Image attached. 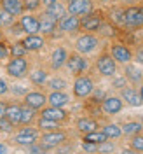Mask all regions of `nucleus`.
<instances>
[{"label": "nucleus", "mask_w": 143, "mask_h": 154, "mask_svg": "<svg viewBox=\"0 0 143 154\" xmlns=\"http://www.w3.org/2000/svg\"><path fill=\"white\" fill-rule=\"evenodd\" d=\"M72 91H73V96L79 98V100L89 98L93 95V91H94V81L89 75H86V74L75 75L73 84H72Z\"/></svg>", "instance_id": "1"}, {"label": "nucleus", "mask_w": 143, "mask_h": 154, "mask_svg": "<svg viewBox=\"0 0 143 154\" xmlns=\"http://www.w3.org/2000/svg\"><path fill=\"white\" fill-rule=\"evenodd\" d=\"M96 72L101 77H114L117 74V61L110 54V51H103L94 61Z\"/></svg>", "instance_id": "2"}, {"label": "nucleus", "mask_w": 143, "mask_h": 154, "mask_svg": "<svg viewBox=\"0 0 143 154\" xmlns=\"http://www.w3.org/2000/svg\"><path fill=\"white\" fill-rule=\"evenodd\" d=\"M67 140H68V133H67V131H63L61 128H58V130H49V131H44V133L38 137V142L44 145V147H47V149H54V147H59V145L65 144Z\"/></svg>", "instance_id": "3"}, {"label": "nucleus", "mask_w": 143, "mask_h": 154, "mask_svg": "<svg viewBox=\"0 0 143 154\" xmlns=\"http://www.w3.org/2000/svg\"><path fill=\"white\" fill-rule=\"evenodd\" d=\"M38 137H40L38 128H31V126L25 125V128H19L14 133V144L23 145V147H30L31 144L38 142Z\"/></svg>", "instance_id": "4"}, {"label": "nucleus", "mask_w": 143, "mask_h": 154, "mask_svg": "<svg viewBox=\"0 0 143 154\" xmlns=\"http://www.w3.org/2000/svg\"><path fill=\"white\" fill-rule=\"evenodd\" d=\"M98 46H100V38L93 32H84L82 35L75 38V51L82 53V54H89V53L96 51Z\"/></svg>", "instance_id": "5"}, {"label": "nucleus", "mask_w": 143, "mask_h": 154, "mask_svg": "<svg viewBox=\"0 0 143 154\" xmlns=\"http://www.w3.org/2000/svg\"><path fill=\"white\" fill-rule=\"evenodd\" d=\"M5 72L14 79H21L28 74V60L25 56H10L5 65Z\"/></svg>", "instance_id": "6"}, {"label": "nucleus", "mask_w": 143, "mask_h": 154, "mask_svg": "<svg viewBox=\"0 0 143 154\" xmlns=\"http://www.w3.org/2000/svg\"><path fill=\"white\" fill-rule=\"evenodd\" d=\"M65 67L68 68V72L72 74V75H80V74H84L87 68H89V63H87V60L84 58L82 53H70L67 58V63H65Z\"/></svg>", "instance_id": "7"}, {"label": "nucleus", "mask_w": 143, "mask_h": 154, "mask_svg": "<svg viewBox=\"0 0 143 154\" xmlns=\"http://www.w3.org/2000/svg\"><path fill=\"white\" fill-rule=\"evenodd\" d=\"M124 26L143 28V5H129L124 9Z\"/></svg>", "instance_id": "8"}, {"label": "nucleus", "mask_w": 143, "mask_h": 154, "mask_svg": "<svg viewBox=\"0 0 143 154\" xmlns=\"http://www.w3.org/2000/svg\"><path fill=\"white\" fill-rule=\"evenodd\" d=\"M110 54L114 56V60L117 63H121V65H127V63H131L133 61V49L124 46V44H121V42H114V44H110Z\"/></svg>", "instance_id": "9"}, {"label": "nucleus", "mask_w": 143, "mask_h": 154, "mask_svg": "<svg viewBox=\"0 0 143 154\" xmlns=\"http://www.w3.org/2000/svg\"><path fill=\"white\" fill-rule=\"evenodd\" d=\"M103 14L101 12H96V11H91L84 16H80V30L84 32H98V28L101 26L103 23Z\"/></svg>", "instance_id": "10"}, {"label": "nucleus", "mask_w": 143, "mask_h": 154, "mask_svg": "<svg viewBox=\"0 0 143 154\" xmlns=\"http://www.w3.org/2000/svg\"><path fill=\"white\" fill-rule=\"evenodd\" d=\"M122 109H124V100L117 95H108L101 100V110H103L106 116L119 114Z\"/></svg>", "instance_id": "11"}, {"label": "nucleus", "mask_w": 143, "mask_h": 154, "mask_svg": "<svg viewBox=\"0 0 143 154\" xmlns=\"http://www.w3.org/2000/svg\"><path fill=\"white\" fill-rule=\"evenodd\" d=\"M93 11V0H70L67 2V12L73 16H84Z\"/></svg>", "instance_id": "12"}, {"label": "nucleus", "mask_w": 143, "mask_h": 154, "mask_svg": "<svg viewBox=\"0 0 143 154\" xmlns=\"http://www.w3.org/2000/svg\"><path fill=\"white\" fill-rule=\"evenodd\" d=\"M19 25L25 33H38L40 32V19L33 16V12H25L19 18Z\"/></svg>", "instance_id": "13"}, {"label": "nucleus", "mask_w": 143, "mask_h": 154, "mask_svg": "<svg viewBox=\"0 0 143 154\" xmlns=\"http://www.w3.org/2000/svg\"><path fill=\"white\" fill-rule=\"evenodd\" d=\"M23 100H25V105L31 107L35 110H40L42 107H46V103H47V95L42 93V91H28L26 95L23 96Z\"/></svg>", "instance_id": "14"}, {"label": "nucleus", "mask_w": 143, "mask_h": 154, "mask_svg": "<svg viewBox=\"0 0 143 154\" xmlns=\"http://www.w3.org/2000/svg\"><path fill=\"white\" fill-rule=\"evenodd\" d=\"M68 54H70V53L67 51L65 46H58V48H54L52 53H51V58H49V65H51V68H52V70H59L61 67H65Z\"/></svg>", "instance_id": "15"}, {"label": "nucleus", "mask_w": 143, "mask_h": 154, "mask_svg": "<svg viewBox=\"0 0 143 154\" xmlns=\"http://www.w3.org/2000/svg\"><path fill=\"white\" fill-rule=\"evenodd\" d=\"M40 116L42 117H49L52 121H58V123H65L68 119V112L63 109V107H54V105H47L40 109Z\"/></svg>", "instance_id": "16"}, {"label": "nucleus", "mask_w": 143, "mask_h": 154, "mask_svg": "<svg viewBox=\"0 0 143 154\" xmlns=\"http://www.w3.org/2000/svg\"><path fill=\"white\" fill-rule=\"evenodd\" d=\"M58 25H59V30L65 33H77L80 30V18L73 14H67L58 21Z\"/></svg>", "instance_id": "17"}, {"label": "nucleus", "mask_w": 143, "mask_h": 154, "mask_svg": "<svg viewBox=\"0 0 143 154\" xmlns=\"http://www.w3.org/2000/svg\"><path fill=\"white\" fill-rule=\"evenodd\" d=\"M121 98L131 107H142L143 105V100H142L140 91L134 89L133 86H124L122 88V89H121Z\"/></svg>", "instance_id": "18"}, {"label": "nucleus", "mask_w": 143, "mask_h": 154, "mask_svg": "<svg viewBox=\"0 0 143 154\" xmlns=\"http://www.w3.org/2000/svg\"><path fill=\"white\" fill-rule=\"evenodd\" d=\"M124 75L129 82L133 84H140L143 81V68L140 63H127L124 65Z\"/></svg>", "instance_id": "19"}, {"label": "nucleus", "mask_w": 143, "mask_h": 154, "mask_svg": "<svg viewBox=\"0 0 143 154\" xmlns=\"http://www.w3.org/2000/svg\"><path fill=\"white\" fill-rule=\"evenodd\" d=\"M23 42V46L28 49V53L31 51H40V49L46 46V38L42 37V35H38V33H26V37L21 40Z\"/></svg>", "instance_id": "20"}, {"label": "nucleus", "mask_w": 143, "mask_h": 154, "mask_svg": "<svg viewBox=\"0 0 143 154\" xmlns=\"http://www.w3.org/2000/svg\"><path fill=\"white\" fill-rule=\"evenodd\" d=\"M75 128L82 135H86V133H89V131H94V130H98V128H100V125H98V121H96L94 117L82 116V117H79V119L75 121Z\"/></svg>", "instance_id": "21"}, {"label": "nucleus", "mask_w": 143, "mask_h": 154, "mask_svg": "<svg viewBox=\"0 0 143 154\" xmlns=\"http://www.w3.org/2000/svg\"><path fill=\"white\" fill-rule=\"evenodd\" d=\"M70 100H72V96L68 93H65L63 89L61 91H51L47 95V103L54 107H65L70 103Z\"/></svg>", "instance_id": "22"}, {"label": "nucleus", "mask_w": 143, "mask_h": 154, "mask_svg": "<svg viewBox=\"0 0 143 154\" xmlns=\"http://www.w3.org/2000/svg\"><path fill=\"white\" fill-rule=\"evenodd\" d=\"M47 16H51L52 19H56V21H59V19L63 18V16H67V5H63L59 0L58 2H54V4H51V5H46V11H44Z\"/></svg>", "instance_id": "23"}, {"label": "nucleus", "mask_w": 143, "mask_h": 154, "mask_svg": "<svg viewBox=\"0 0 143 154\" xmlns=\"http://www.w3.org/2000/svg\"><path fill=\"white\" fill-rule=\"evenodd\" d=\"M21 110H23V105L19 103H7V110H5V117L9 119L10 123L18 126L19 121H21Z\"/></svg>", "instance_id": "24"}, {"label": "nucleus", "mask_w": 143, "mask_h": 154, "mask_svg": "<svg viewBox=\"0 0 143 154\" xmlns=\"http://www.w3.org/2000/svg\"><path fill=\"white\" fill-rule=\"evenodd\" d=\"M2 7L9 11L12 16H21L25 9H23V0H2Z\"/></svg>", "instance_id": "25"}, {"label": "nucleus", "mask_w": 143, "mask_h": 154, "mask_svg": "<svg viewBox=\"0 0 143 154\" xmlns=\"http://www.w3.org/2000/svg\"><path fill=\"white\" fill-rule=\"evenodd\" d=\"M58 26V21L56 19H52L51 16H47L46 12L42 14V18H40V32L44 33V35H49V33H52Z\"/></svg>", "instance_id": "26"}, {"label": "nucleus", "mask_w": 143, "mask_h": 154, "mask_svg": "<svg viewBox=\"0 0 143 154\" xmlns=\"http://www.w3.org/2000/svg\"><path fill=\"white\" fill-rule=\"evenodd\" d=\"M30 82L35 86H42L47 82V72L44 68H33L30 72Z\"/></svg>", "instance_id": "27"}, {"label": "nucleus", "mask_w": 143, "mask_h": 154, "mask_svg": "<svg viewBox=\"0 0 143 154\" xmlns=\"http://www.w3.org/2000/svg\"><path fill=\"white\" fill-rule=\"evenodd\" d=\"M121 128H122V133L126 137H133V135L143 131V123H140V121H127Z\"/></svg>", "instance_id": "28"}, {"label": "nucleus", "mask_w": 143, "mask_h": 154, "mask_svg": "<svg viewBox=\"0 0 143 154\" xmlns=\"http://www.w3.org/2000/svg\"><path fill=\"white\" fill-rule=\"evenodd\" d=\"M82 140H87V142H93V144H103V142H106L108 140V137L105 135V131L103 130H94V131H89V133L84 135V138Z\"/></svg>", "instance_id": "29"}, {"label": "nucleus", "mask_w": 143, "mask_h": 154, "mask_svg": "<svg viewBox=\"0 0 143 154\" xmlns=\"http://www.w3.org/2000/svg\"><path fill=\"white\" fill-rule=\"evenodd\" d=\"M61 123H58V121H52V119H49V117H38L37 119V128L40 131H49V130H58Z\"/></svg>", "instance_id": "30"}, {"label": "nucleus", "mask_w": 143, "mask_h": 154, "mask_svg": "<svg viewBox=\"0 0 143 154\" xmlns=\"http://www.w3.org/2000/svg\"><path fill=\"white\" fill-rule=\"evenodd\" d=\"M35 117H37V110H35V109H31V107H28V105H23L19 125H31V123L35 121Z\"/></svg>", "instance_id": "31"}, {"label": "nucleus", "mask_w": 143, "mask_h": 154, "mask_svg": "<svg viewBox=\"0 0 143 154\" xmlns=\"http://www.w3.org/2000/svg\"><path fill=\"white\" fill-rule=\"evenodd\" d=\"M101 130L105 131V135L108 137V140H110V138H121V137L124 135L122 133V128L119 125H115V123H108V125H105Z\"/></svg>", "instance_id": "32"}, {"label": "nucleus", "mask_w": 143, "mask_h": 154, "mask_svg": "<svg viewBox=\"0 0 143 154\" xmlns=\"http://www.w3.org/2000/svg\"><path fill=\"white\" fill-rule=\"evenodd\" d=\"M46 84H47V88L51 91H61V89H65L68 86V82L63 77H51V79H47Z\"/></svg>", "instance_id": "33"}, {"label": "nucleus", "mask_w": 143, "mask_h": 154, "mask_svg": "<svg viewBox=\"0 0 143 154\" xmlns=\"http://www.w3.org/2000/svg\"><path fill=\"white\" fill-rule=\"evenodd\" d=\"M16 21V16H12L9 11H5L4 7L0 9V26L2 28H7V26H12Z\"/></svg>", "instance_id": "34"}, {"label": "nucleus", "mask_w": 143, "mask_h": 154, "mask_svg": "<svg viewBox=\"0 0 143 154\" xmlns=\"http://www.w3.org/2000/svg\"><path fill=\"white\" fill-rule=\"evenodd\" d=\"M129 147L133 149L134 152H143V131L131 137V140H129Z\"/></svg>", "instance_id": "35"}, {"label": "nucleus", "mask_w": 143, "mask_h": 154, "mask_svg": "<svg viewBox=\"0 0 143 154\" xmlns=\"http://www.w3.org/2000/svg\"><path fill=\"white\" fill-rule=\"evenodd\" d=\"M26 53H28V49L23 46V42L19 40V42H12L9 48V54L10 56H26Z\"/></svg>", "instance_id": "36"}, {"label": "nucleus", "mask_w": 143, "mask_h": 154, "mask_svg": "<svg viewBox=\"0 0 143 154\" xmlns=\"http://www.w3.org/2000/svg\"><path fill=\"white\" fill-rule=\"evenodd\" d=\"M110 21L115 23V25H122L124 23V9L115 7V9L110 11Z\"/></svg>", "instance_id": "37"}, {"label": "nucleus", "mask_w": 143, "mask_h": 154, "mask_svg": "<svg viewBox=\"0 0 143 154\" xmlns=\"http://www.w3.org/2000/svg\"><path fill=\"white\" fill-rule=\"evenodd\" d=\"M42 7V0H23V9L25 12H35Z\"/></svg>", "instance_id": "38"}, {"label": "nucleus", "mask_w": 143, "mask_h": 154, "mask_svg": "<svg viewBox=\"0 0 143 154\" xmlns=\"http://www.w3.org/2000/svg\"><path fill=\"white\" fill-rule=\"evenodd\" d=\"M16 128L14 123H10L9 119L4 116V117H0V133H12V130Z\"/></svg>", "instance_id": "39"}, {"label": "nucleus", "mask_w": 143, "mask_h": 154, "mask_svg": "<svg viewBox=\"0 0 143 154\" xmlns=\"http://www.w3.org/2000/svg\"><path fill=\"white\" fill-rule=\"evenodd\" d=\"M98 32H100L101 35H105V37H114L115 35V26H112V25H108L106 21H103L101 26L98 28Z\"/></svg>", "instance_id": "40"}, {"label": "nucleus", "mask_w": 143, "mask_h": 154, "mask_svg": "<svg viewBox=\"0 0 143 154\" xmlns=\"http://www.w3.org/2000/svg\"><path fill=\"white\" fill-rule=\"evenodd\" d=\"M112 79H114V81H112V86H114L115 89H122L124 86H127V79H126V75H117V74H115Z\"/></svg>", "instance_id": "41"}, {"label": "nucleus", "mask_w": 143, "mask_h": 154, "mask_svg": "<svg viewBox=\"0 0 143 154\" xmlns=\"http://www.w3.org/2000/svg\"><path fill=\"white\" fill-rule=\"evenodd\" d=\"M98 152H115V145L106 140V142L98 145Z\"/></svg>", "instance_id": "42"}, {"label": "nucleus", "mask_w": 143, "mask_h": 154, "mask_svg": "<svg viewBox=\"0 0 143 154\" xmlns=\"http://www.w3.org/2000/svg\"><path fill=\"white\" fill-rule=\"evenodd\" d=\"M133 60L143 67V44H142V46H138V48L133 51Z\"/></svg>", "instance_id": "43"}, {"label": "nucleus", "mask_w": 143, "mask_h": 154, "mask_svg": "<svg viewBox=\"0 0 143 154\" xmlns=\"http://www.w3.org/2000/svg\"><path fill=\"white\" fill-rule=\"evenodd\" d=\"M9 91L12 93V95H16V96H18V95L25 96L26 93H28V89H26L25 86H18V88H16V86H9Z\"/></svg>", "instance_id": "44"}, {"label": "nucleus", "mask_w": 143, "mask_h": 154, "mask_svg": "<svg viewBox=\"0 0 143 154\" xmlns=\"http://www.w3.org/2000/svg\"><path fill=\"white\" fill-rule=\"evenodd\" d=\"M82 149L87 151V152H98V144H93V142L82 140Z\"/></svg>", "instance_id": "45"}, {"label": "nucleus", "mask_w": 143, "mask_h": 154, "mask_svg": "<svg viewBox=\"0 0 143 154\" xmlns=\"http://www.w3.org/2000/svg\"><path fill=\"white\" fill-rule=\"evenodd\" d=\"M5 58H9V48H7L5 44H2V42H0V61H2V60H5Z\"/></svg>", "instance_id": "46"}, {"label": "nucleus", "mask_w": 143, "mask_h": 154, "mask_svg": "<svg viewBox=\"0 0 143 154\" xmlns=\"http://www.w3.org/2000/svg\"><path fill=\"white\" fill-rule=\"evenodd\" d=\"M5 93H9V84L5 79L0 77V95H5Z\"/></svg>", "instance_id": "47"}, {"label": "nucleus", "mask_w": 143, "mask_h": 154, "mask_svg": "<svg viewBox=\"0 0 143 154\" xmlns=\"http://www.w3.org/2000/svg\"><path fill=\"white\" fill-rule=\"evenodd\" d=\"M5 110H7V103L5 102H0V117L5 116Z\"/></svg>", "instance_id": "48"}, {"label": "nucleus", "mask_w": 143, "mask_h": 154, "mask_svg": "<svg viewBox=\"0 0 143 154\" xmlns=\"http://www.w3.org/2000/svg\"><path fill=\"white\" fill-rule=\"evenodd\" d=\"M7 151H9V147L4 144V142H0V154H2V152H7Z\"/></svg>", "instance_id": "49"}, {"label": "nucleus", "mask_w": 143, "mask_h": 154, "mask_svg": "<svg viewBox=\"0 0 143 154\" xmlns=\"http://www.w3.org/2000/svg\"><path fill=\"white\" fill-rule=\"evenodd\" d=\"M54 2H58V0H42V5L46 7V5H51V4H54Z\"/></svg>", "instance_id": "50"}, {"label": "nucleus", "mask_w": 143, "mask_h": 154, "mask_svg": "<svg viewBox=\"0 0 143 154\" xmlns=\"http://www.w3.org/2000/svg\"><path fill=\"white\" fill-rule=\"evenodd\" d=\"M119 2H124V4H131V2H136V0H119Z\"/></svg>", "instance_id": "51"}, {"label": "nucleus", "mask_w": 143, "mask_h": 154, "mask_svg": "<svg viewBox=\"0 0 143 154\" xmlns=\"http://www.w3.org/2000/svg\"><path fill=\"white\" fill-rule=\"evenodd\" d=\"M138 91H140V95H142V100H143V84L140 86V89H138Z\"/></svg>", "instance_id": "52"}, {"label": "nucleus", "mask_w": 143, "mask_h": 154, "mask_svg": "<svg viewBox=\"0 0 143 154\" xmlns=\"http://www.w3.org/2000/svg\"><path fill=\"white\" fill-rule=\"evenodd\" d=\"M4 40V33H2V30H0V42Z\"/></svg>", "instance_id": "53"}, {"label": "nucleus", "mask_w": 143, "mask_h": 154, "mask_svg": "<svg viewBox=\"0 0 143 154\" xmlns=\"http://www.w3.org/2000/svg\"><path fill=\"white\" fill-rule=\"evenodd\" d=\"M67 2H70V0H67Z\"/></svg>", "instance_id": "54"}]
</instances>
